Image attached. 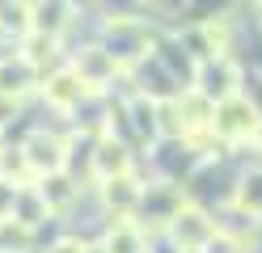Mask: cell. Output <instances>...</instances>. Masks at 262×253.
Here are the masks:
<instances>
[{
    "instance_id": "cell-7",
    "label": "cell",
    "mask_w": 262,
    "mask_h": 253,
    "mask_svg": "<svg viewBox=\"0 0 262 253\" xmlns=\"http://www.w3.org/2000/svg\"><path fill=\"white\" fill-rule=\"evenodd\" d=\"M93 173H97V181L131 173V148L123 140H114V135H102V140L93 144Z\"/></svg>"
},
{
    "instance_id": "cell-1",
    "label": "cell",
    "mask_w": 262,
    "mask_h": 253,
    "mask_svg": "<svg viewBox=\"0 0 262 253\" xmlns=\"http://www.w3.org/2000/svg\"><path fill=\"white\" fill-rule=\"evenodd\" d=\"M194 93H203L211 106L237 97L241 93V67L228 59V55H207L194 63Z\"/></svg>"
},
{
    "instance_id": "cell-8",
    "label": "cell",
    "mask_w": 262,
    "mask_h": 253,
    "mask_svg": "<svg viewBox=\"0 0 262 253\" xmlns=\"http://www.w3.org/2000/svg\"><path fill=\"white\" fill-rule=\"evenodd\" d=\"M38 84V67L30 63L26 55L17 59H0V97H9V101H21L30 89Z\"/></svg>"
},
{
    "instance_id": "cell-15",
    "label": "cell",
    "mask_w": 262,
    "mask_h": 253,
    "mask_svg": "<svg viewBox=\"0 0 262 253\" xmlns=\"http://www.w3.org/2000/svg\"><path fill=\"white\" fill-rule=\"evenodd\" d=\"M250 140H254V144L262 148V118H258V127H254V135H250Z\"/></svg>"
},
{
    "instance_id": "cell-9",
    "label": "cell",
    "mask_w": 262,
    "mask_h": 253,
    "mask_svg": "<svg viewBox=\"0 0 262 253\" xmlns=\"http://www.w3.org/2000/svg\"><path fill=\"white\" fill-rule=\"evenodd\" d=\"M102 198H106V207L110 211H119V215H131L140 207V198H144V186L131 177V173H123V177H110V181H102Z\"/></svg>"
},
{
    "instance_id": "cell-10",
    "label": "cell",
    "mask_w": 262,
    "mask_h": 253,
    "mask_svg": "<svg viewBox=\"0 0 262 253\" xmlns=\"http://www.w3.org/2000/svg\"><path fill=\"white\" fill-rule=\"evenodd\" d=\"M72 67H76V76L85 80L89 89H102V84H106V80H110L114 72H119V63H114V59L106 55L102 47H93V51H85V55H80V59H76Z\"/></svg>"
},
{
    "instance_id": "cell-5",
    "label": "cell",
    "mask_w": 262,
    "mask_h": 253,
    "mask_svg": "<svg viewBox=\"0 0 262 253\" xmlns=\"http://www.w3.org/2000/svg\"><path fill=\"white\" fill-rule=\"evenodd\" d=\"M21 160L34 177H47V173H63L68 165V144L59 135H47V131H34L30 140L21 144Z\"/></svg>"
},
{
    "instance_id": "cell-6",
    "label": "cell",
    "mask_w": 262,
    "mask_h": 253,
    "mask_svg": "<svg viewBox=\"0 0 262 253\" xmlns=\"http://www.w3.org/2000/svg\"><path fill=\"white\" fill-rule=\"evenodd\" d=\"M42 93H47V101H51L55 110H76V106H80V101H85L93 89L76 76V67H59V72H51V76H47Z\"/></svg>"
},
{
    "instance_id": "cell-13",
    "label": "cell",
    "mask_w": 262,
    "mask_h": 253,
    "mask_svg": "<svg viewBox=\"0 0 262 253\" xmlns=\"http://www.w3.org/2000/svg\"><path fill=\"white\" fill-rule=\"evenodd\" d=\"M76 253H110V249H106V245H102V241H97V245H80V249H76Z\"/></svg>"
},
{
    "instance_id": "cell-12",
    "label": "cell",
    "mask_w": 262,
    "mask_h": 253,
    "mask_svg": "<svg viewBox=\"0 0 262 253\" xmlns=\"http://www.w3.org/2000/svg\"><path fill=\"white\" fill-rule=\"evenodd\" d=\"M102 245H106L110 253H144V232H140L136 224H127V219H123V224L110 228V236H106Z\"/></svg>"
},
{
    "instance_id": "cell-11",
    "label": "cell",
    "mask_w": 262,
    "mask_h": 253,
    "mask_svg": "<svg viewBox=\"0 0 262 253\" xmlns=\"http://www.w3.org/2000/svg\"><path fill=\"white\" fill-rule=\"evenodd\" d=\"M34 194L42 198V207H47V211H63V207L76 198V186L68 181V173H47V177H38Z\"/></svg>"
},
{
    "instance_id": "cell-14",
    "label": "cell",
    "mask_w": 262,
    "mask_h": 253,
    "mask_svg": "<svg viewBox=\"0 0 262 253\" xmlns=\"http://www.w3.org/2000/svg\"><path fill=\"white\" fill-rule=\"evenodd\" d=\"M76 249H80V245H72V241H63V245H55L51 253H76Z\"/></svg>"
},
{
    "instance_id": "cell-2",
    "label": "cell",
    "mask_w": 262,
    "mask_h": 253,
    "mask_svg": "<svg viewBox=\"0 0 262 253\" xmlns=\"http://www.w3.org/2000/svg\"><path fill=\"white\" fill-rule=\"evenodd\" d=\"M165 228H169V241L182 249V253H199L211 236H216L220 228H216V219H211L207 211H199V207H178L169 219H165Z\"/></svg>"
},
{
    "instance_id": "cell-3",
    "label": "cell",
    "mask_w": 262,
    "mask_h": 253,
    "mask_svg": "<svg viewBox=\"0 0 262 253\" xmlns=\"http://www.w3.org/2000/svg\"><path fill=\"white\" fill-rule=\"evenodd\" d=\"M258 118L262 114L254 110V101L237 93V97H228V101L216 106V114H211V131H216L224 144H241V140H250V135H254Z\"/></svg>"
},
{
    "instance_id": "cell-4",
    "label": "cell",
    "mask_w": 262,
    "mask_h": 253,
    "mask_svg": "<svg viewBox=\"0 0 262 253\" xmlns=\"http://www.w3.org/2000/svg\"><path fill=\"white\" fill-rule=\"evenodd\" d=\"M102 51H106L119 67H123V63H136V59H144V55H152V34L140 30L136 21H114V26H106Z\"/></svg>"
},
{
    "instance_id": "cell-17",
    "label": "cell",
    "mask_w": 262,
    "mask_h": 253,
    "mask_svg": "<svg viewBox=\"0 0 262 253\" xmlns=\"http://www.w3.org/2000/svg\"><path fill=\"white\" fill-rule=\"evenodd\" d=\"M254 5H258V9H262V0H254Z\"/></svg>"
},
{
    "instance_id": "cell-16",
    "label": "cell",
    "mask_w": 262,
    "mask_h": 253,
    "mask_svg": "<svg viewBox=\"0 0 262 253\" xmlns=\"http://www.w3.org/2000/svg\"><path fill=\"white\" fill-rule=\"evenodd\" d=\"M0 140H5V127H0Z\"/></svg>"
}]
</instances>
